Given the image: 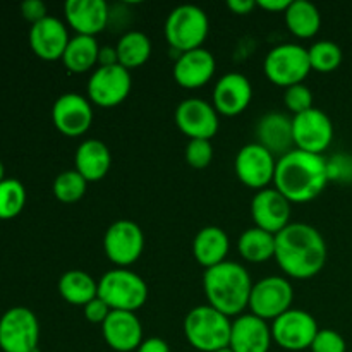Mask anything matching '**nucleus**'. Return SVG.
I'll list each match as a JSON object with an SVG mask.
<instances>
[{
  "mask_svg": "<svg viewBox=\"0 0 352 352\" xmlns=\"http://www.w3.org/2000/svg\"><path fill=\"white\" fill-rule=\"evenodd\" d=\"M215 352H232V349H230V347H226V349H220V351H215Z\"/></svg>",
  "mask_w": 352,
  "mask_h": 352,
  "instance_id": "46",
  "label": "nucleus"
},
{
  "mask_svg": "<svg viewBox=\"0 0 352 352\" xmlns=\"http://www.w3.org/2000/svg\"><path fill=\"white\" fill-rule=\"evenodd\" d=\"M136 352H170V347L160 337H150V339H144L141 342Z\"/></svg>",
  "mask_w": 352,
  "mask_h": 352,
  "instance_id": "41",
  "label": "nucleus"
},
{
  "mask_svg": "<svg viewBox=\"0 0 352 352\" xmlns=\"http://www.w3.org/2000/svg\"><path fill=\"white\" fill-rule=\"evenodd\" d=\"M309 64H311V71L316 72H333L339 69L342 64V48L330 40H320L315 41L311 47L308 48Z\"/></svg>",
  "mask_w": 352,
  "mask_h": 352,
  "instance_id": "32",
  "label": "nucleus"
},
{
  "mask_svg": "<svg viewBox=\"0 0 352 352\" xmlns=\"http://www.w3.org/2000/svg\"><path fill=\"white\" fill-rule=\"evenodd\" d=\"M329 165L330 181L349 182L352 181V158L347 155H337V157L327 160Z\"/></svg>",
  "mask_w": 352,
  "mask_h": 352,
  "instance_id": "38",
  "label": "nucleus"
},
{
  "mask_svg": "<svg viewBox=\"0 0 352 352\" xmlns=\"http://www.w3.org/2000/svg\"><path fill=\"white\" fill-rule=\"evenodd\" d=\"M26 205V189L17 179L6 177L0 182V220L19 215Z\"/></svg>",
  "mask_w": 352,
  "mask_h": 352,
  "instance_id": "33",
  "label": "nucleus"
},
{
  "mask_svg": "<svg viewBox=\"0 0 352 352\" xmlns=\"http://www.w3.org/2000/svg\"><path fill=\"white\" fill-rule=\"evenodd\" d=\"M88 181L78 170H64L55 177L54 196L62 203H76L85 196Z\"/></svg>",
  "mask_w": 352,
  "mask_h": 352,
  "instance_id": "34",
  "label": "nucleus"
},
{
  "mask_svg": "<svg viewBox=\"0 0 352 352\" xmlns=\"http://www.w3.org/2000/svg\"><path fill=\"white\" fill-rule=\"evenodd\" d=\"M284 103L294 116L306 112V110L313 109V93L305 82L301 85H294L285 88L284 91Z\"/></svg>",
  "mask_w": 352,
  "mask_h": 352,
  "instance_id": "36",
  "label": "nucleus"
},
{
  "mask_svg": "<svg viewBox=\"0 0 352 352\" xmlns=\"http://www.w3.org/2000/svg\"><path fill=\"white\" fill-rule=\"evenodd\" d=\"M217 60L213 54L201 47L179 54L174 64V79L182 88L198 89L213 78Z\"/></svg>",
  "mask_w": 352,
  "mask_h": 352,
  "instance_id": "22",
  "label": "nucleus"
},
{
  "mask_svg": "<svg viewBox=\"0 0 352 352\" xmlns=\"http://www.w3.org/2000/svg\"><path fill=\"white\" fill-rule=\"evenodd\" d=\"M184 336L199 352L226 349L230 344L232 320L210 305L196 306L184 318Z\"/></svg>",
  "mask_w": 352,
  "mask_h": 352,
  "instance_id": "4",
  "label": "nucleus"
},
{
  "mask_svg": "<svg viewBox=\"0 0 352 352\" xmlns=\"http://www.w3.org/2000/svg\"><path fill=\"white\" fill-rule=\"evenodd\" d=\"M64 14L69 26L82 36H96L109 23V6L105 0H67Z\"/></svg>",
  "mask_w": 352,
  "mask_h": 352,
  "instance_id": "23",
  "label": "nucleus"
},
{
  "mask_svg": "<svg viewBox=\"0 0 352 352\" xmlns=\"http://www.w3.org/2000/svg\"><path fill=\"white\" fill-rule=\"evenodd\" d=\"M175 124L189 140H212L219 133V112L201 98L182 100L175 109Z\"/></svg>",
  "mask_w": 352,
  "mask_h": 352,
  "instance_id": "15",
  "label": "nucleus"
},
{
  "mask_svg": "<svg viewBox=\"0 0 352 352\" xmlns=\"http://www.w3.org/2000/svg\"><path fill=\"white\" fill-rule=\"evenodd\" d=\"M21 12H23L24 19L30 21L31 26L40 23L41 19L48 16L47 6L41 0H26V2L21 3Z\"/></svg>",
  "mask_w": 352,
  "mask_h": 352,
  "instance_id": "40",
  "label": "nucleus"
},
{
  "mask_svg": "<svg viewBox=\"0 0 352 352\" xmlns=\"http://www.w3.org/2000/svg\"><path fill=\"white\" fill-rule=\"evenodd\" d=\"M289 3L291 0H258V7L268 10V12H285Z\"/></svg>",
  "mask_w": 352,
  "mask_h": 352,
  "instance_id": "43",
  "label": "nucleus"
},
{
  "mask_svg": "<svg viewBox=\"0 0 352 352\" xmlns=\"http://www.w3.org/2000/svg\"><path fill=\"white\" fill-rule=\"evenodd\" d=\"M98 55L100 45L95 36L76 34L74 38L69 40L67 48L62 55V62L69 72L82 74L95 67V64H98Z\"/></svg>",
  "mask_w": 352,
  "mask_h": 352,
  "instance_id": "29",
  "label": "nucleus"
},
{
  "mask_svg": "<svg viewBox=\"0 0 352 352\" xmlns=\"http://www.w3.org/2000/svg\"><path fill=\"white\" fill-rule=\"evenodd\" d=\"M107 346L117 352H136L143 342V325L136 313L110 311L102 325Z\"/></svg>",
  "mask_w": 352,
  "mask_h": 352,
  "instance_id": "20",
  "label": "nucleus"
},
{
  "mask_svg": "<svg viewBox=\"0 0 352 352\" xmlns=\"http://www.w3.org/2000/svg\"><path fill=\"white\" fill-rule=\"evenodd\" d=\"M117 58L127 71L146 64L151 55V40L143 31H127L116 45Z\"/></svg>",
  "mask_w": 352,
  "mask_h": 352,
  "instance_id": "31",
  "label": "nucleus"
},
{
  "mask_svg": "<svg viewBox=\"0 0 352 352\" xmlns=\"http://www.w3.org/2000/svg\"><path fill=\"white\" fill-rule=\"evenodd\" d=\"M294 289L291 282L280 275H270L253 284L250 296V309L254 316L265 320H277L292 309Z\"/></svg>",
  "mask_w": 352,
  "mask_h": 352,
  "instance_id": "9",
  "label": "nucleus"
},
{
  "mask_svg": "<svg viewBox=\"0 0 352 352\" xmlns=\"http://www.w3.org/2000/svg\"><path fill=\"white\" fill-rule=\"evenodd\" d=\"M67 26L57 17L47 16L40 23L33 24L30 30L31 50L41 60H62L65 48L69 45Z\"/></svg>",
  "mask_w": 352,
  "mask_h": 352,
  "instance_id": "19",
  "label": "nucleus"
},
{
  "mask_svg": "<svg viewBox=\"0 0 352 352\" xmlns=\"http://www.w3.org/2000/svg\"><path fill=\"white\" fill-rule=\"evenodd\" d=\"M292 203L275 188H265L256 191L251 199V217L254 227L277 236L291 223Z\"/></svg>",
  "mask_w": 352,
  "mask_h": 352,
  "instance_id": "17",
  "label": "nucleus"
},
{
  "mask_svg": "<svg viewBox=\"0 0 352 352\" xmlns=\"http://www.w3.org/2000/svg\"><path fill=\"white\" fill-rule=\"evenodd\" d=\"M93 107L79 93H64L52 107V120L58 133L69 138L82 136L93 124Z\"/></svg>",
  "mask_w": 352,
  "mask_h": 352,
  "instance_id": "16",
  "label": "nucleus"
},
{
  "mask_svg": "<svg viewBox=\"0 0 352 352\" xmlns=\"http://www.w3.org/2000/svg\"><path fill=\"white\" fill-rule=\"evenodd\" d=\"M133 88V78L131 71L122 67L120 64L116 65H98L91 72L86 86L88 100L98 107H117L129 96Z\"/></svg>",
  "mask_w": 352,
  "mask_h": 352,
  "instance_id": "10",
  "label": "nucleus"
},
{
  "mask_svg": "<svg viewBox=\"0 0 352 352\" xmlns=\"http://www.w3.org/2000/svg\"><path fill=\"white\" fill-rule=\"evenodd\" d=\"M253 100L251 81L241 72H227L213 88V107L219 116L236 117L250 107Z\"/></svg>",
  "mask_w": 352,
  "mask_h": 352,
  "instance_id": "18",
  "label": "nucleus"
},
{
  "mask_svg": "<svg viewBox=\"0 0 352 352\" xmlns=\"http://www.w3.org/2000/svg\"><path fill=\"white\" fill-rule=\"evenodd\" d=\"M318 330L315 316L305 309H289L272 323L274 342L282 349L292 352L309 349Z\"/></svg>",
  "mask_w": 352,
  "mask_h": 352,
  "instance_id": "12",
  "label": "nucleus"
},
{
  "mask_svg": "<svg viewBox=\"0 0 352 352\" xmlns=\"http://www.w3.org/2000/svg\"><path fill=\"white\" fill-rule=\"evenodd\" d=\"M119 64L116 47H100L98 65H116Z\"/></svg>",
  "mask_w": 352,
  "mask_h": 352,
  "instance_id": "44",
  "label": "nucleus"
},
{
  "mask_svg": "<svg viewBox=\"0 0 352 352\" xmlns=\"http://www.w3.org/2000/svg\"><path fill=\"white\" fill-rule=\"evenodd\" d=\"M165 38L179 54L201 48L210 31V21L198 6L184 3L170 10L165 21Z\"/></svg>",
  "mask_w": 352,
  "mask_h": 352,
  "instance_id": "6",
  "label": "nucleus"
},
{
  "mask_svg": "<svg viewBox=\"0 0 352 352\" xmlns=\"http://www.w3.org/2000/svg\"><path fill=\"white\" fill-rule=\"evenodd\" d=\"M234 168H236L237 179L244 186L260 191L274 182L277 160H275V155L261 144L248 143L237 151Z\"/></svg>",
  "mask_w": 352,
  "mask_h": 352,
  "instance_id": "14",
  "label": "nucleus"
},
{
  "mask_svg": "<svg viewBox=\"0 0 352 352\" xmlns=\"http://www.w3.org/2000/svg\"><path fill=\"white\" fill-rule=\"evenodd\" d=\"M309 349L311 352H346L347 344L337 330L320 329Z\"/></svg>",
  "mask_w": 352,
  "mask_h": 352,
  "instance_id": "37",
  "label": "nucleus"
},
{
  "mask_svg": "<svg viewBox=\"0 0 352 352\" xmlns=\"http://www.w3.org/2000/svg\"><path fill=\"white\" fill-rule=\"evenodd\" d=\"M229 246V236L226 230L217 226H208L198 230V234L195 236L192 254H195V260L208 270V268L227 261Z\"/></svg>",
  "mask_w": 352,
  "mask_h": 352,
  "instance_id": "26",
  "label": "nucleus"
},
{
  "mask_svg": "<svg viewBox=\"0 0 352 352\" xmlns=\"http://www.w3.org/2000/svg\"><path fill=\"white\" fill-rule=\"evenodd\" d=\"M143 250V230L129 219L116 220L103 236V251L117 268H127L136 263Z\"/></svg>",
  "mask_w": 352,
  "mask_h": 352,
  "instance_id": "11",
  "label": "nucleus"
},
{
  "mask_svg": "<svg viewBox=\"0 0 352 352\" xmlns=\"http://www.w3.org/2000/svg\"><path fill=\"white\" fill-rule=\"evenodd\" d=\"M237 250L241 256L250 263H265L275 258V234L251 227L239 236Z\"/></svg>",
  "mask_w": 352,
  "mask_h": 352,
  "instance_id": "30",
  "label": "nucleus"
},
{
  "mask_svg": "<svg viewBox=\"0 0 352 352\" xmlns=\"http://www.w3.org/2000/svg\"><path fill=\"white\" fill-rule=\"evenodd\" d=\"M148 294L146 282L129 268H113L98 280V298L112 311L136 313L148 301Z\"/></svg>",
  "mask_w": 352,
  "mask_h": 352,
  "instance_id": "5",
  "label": "nucleus"
},
{
  "mask_svg": "<svg viewBox=\"0 0 352 352\" xmlns=\"http://www.w3.org/2000/svg\"><path fill=\"white\" fill-rule=\"evenodd\" d=\"M3 179H6V167H3V164L0 162V182H2Z\"/></svg>",
  "mask_w": 352,
  "mask_h": 352,
  "instance_id": "45",
  "label": "nucleus"
},
{
  "mask_svg": "<svg viewBox=\"0 0 352 352\" xmlns=\"http://www.w3.org/2000/svg\"><path fill=\"white\" fill-rule=\"evenodd\" d=\"M251 289L253 282L250 274L236 261L227 260L208 268L203 277V291L208 305L229 318H237L244 315V309L250 308Z\"/></svg>",
  "mask_w": 352,
  "mask_h": 352,
  "instance_id": "3",
  "label": "nucleus"
},
{
  "mask_svg": "<svg viewBox=\"0 0 352 352\" xmlns=\"http://www.w3.org/2000/svg\"><path fill=\"white\" fill-rule=\"evenodd\" d=\"M112 155L102 140H85L74 155V168L88 182L102 181L110 170Z\"/></svg>",
  "mask_w": 352,
  "mask_h": 352,
  "instance_id": "25",
  "label": "nucleus"
},
{
  "mask_svg": "<svg viewBox=\"0 0 352 352\" xmlns=\"http://www.w3.org/2000/svg\"><path fill=\"white\" fill-rule=\"evenodd\" d=\"M330 182L323 155L294 148L277 160L274 188L291 203H308L318 198Z\"/></svg>",
  "mask_w": 352,
  "mask_h": 352,
  "instance_id": "2",
  "label": "nucleus"
},
{
  "mask_svg": "<svg viewBox=\"0 0 352 352\" xmlns=\"http://www.w3.org/2000/svg\"><path fill=\"white\" fill-rule=\"evenodd\" d=\"M258 144L267 148L270 153L278 155V158L294 150V136H292V119L280 112L265 113L256 126Z\"/></svg>",
  "mask_w": 352,
  "mask_h": 352,
  "instance_id": "24",
  "label": "nucleus"
},
{
  "mask_svg": "<svg viewBox=\"0 0 352 352\" xmlns=\"http://www.w3.org/2000/svg\"><path fill=\"white\" fill-rule=\"evenodd\" d=\"M58 292L69 305L85 308L89 301L98 298V280H95L88 272L69 270L58 278Z\"/></svg>",
  "mask_w": 352,
  "mask_h": 352,
  "instance_id": "27",
  "label": "nucleus"
},
{
  "mask_svg": "<svg viewBox=\"0 0 352 352\" xmlns=\"http://www.w3.org/2000/svg\"><path fill=\"white\" fill-rule=\"evenodd\" d=\"M272 342V327L253 313H246L232 320L229 344L232 352H268Z\"/></svg>",
  "mask_w": 352,
  "mask_h": 352,
  "instance_id": "21",
  "label": "nucleus"
},
{
  "mask_svg": "<svg viewBox=\"0 0 352 352\" xmlns=\"http://www.w3.org/2000/svg\"><path fill=\"white\" fill-rule=\"evenodd\" d=\"M292 136L298 150L323 155L333 141L332 119L323 110L313 107L292 117Z\"/></svg>",
  "mask_w": 352,
  "mask_h": 352,
  "instance_id": "13",
  "label": "nucleus"
},
{
  "mask_svg": "<svg viewBox=\"0 0 352 352\" xmlns=\"http://www.w3.org/2000/svg\"><path fill=\"white\" fill-rule=\"evenodd\" d=\"M82 309H85V316L89 323H100V325H103L107 316L112 311V309L109 308V305L100 298H95L93 301H89Z\"/></svg>",
  "mask_w": 352,
  "mask_h": 352,
  "instance_id": "39",
  "label": "nucleus"
},
{
  "mask_svg": "<svg viewBox=\"0 0 352 352\" xmlns=\"http://www.w3.org/2000/svg\"><path fill=\"white\" fill-rule=\"evenodd\" d=\"M227 7L237 16H246L254 7H258V2L254 0H227Z\"/></svg>",
  "mask_w": 352,
  "mask_h": 352,
  "instance_id": "42",
  "label": "nucleus"
},
{
  "mask_svg": "<svg viewBox=\"0 0 352 352\" xmlns=\"http://www.w3.org/2000/svg\"><path fill=\"white\" fill-rule=\"evenodd\" d=\"M327 256L325 239L309 223L291 222L275 236V260L289 277L313 278L323 270Z\"/></svg>",
  "mask_w": 352,
  "mask_h": 352,
  "instance_id": "1",
  "label": "nucleus"
},
{
  "mask_svg": "<svg viewBox=\"0 0 352 352\" xmlns=\"http://www.w3.org/2000/svg\"><path fill=\"white\" fill-rule=\"evenodd\" d=\"M265 76L274 85L289 88L301 85L311 72L308 48L298 43H280L272 48L263 62Z\"/></svg>",
  "mask_w": 352,
  "mask_h": 352,
  "instance_id": "7",
  "label": "nucleus"
},
{
  "mask_svg": "<svg viewBox=\"0 0 352 352\" xmlns=\"http://www.w3.org/2000/svg\"><path fill=\"white\" fill-rule=\"evenodd\" d=\"M186 162L192 168H206L213 160V146L210 140H189L184 151Z\"/></svg>",
  "mask_w": 352,
  "mask_h": 352,
  "instance_id": "35",
  "label": "nucleus"
},
{
  "mask_svg": "<svg viewBox=\"0 0 352 352\" xmlns=\"http://www.w3.org/2000/svg\"><path fill=\"white\" fill-rule=\"evenodd\" d=\"M40 323L31 309L16 306L0 318V349L3 352H40Z\"/></svg>",
  "mask_w": 352,
  "mask_h": 352,
  "instance_id": "8",
  "label": "nucleus"
},
{
  "mask_svg": "<svg viewBox=\"0 0 352 352\" xmlns=\"http://www.w3.org/2000/svg\"><path fill=\"white\" fill-rule=\"evenodd\" d=\"M284 17L289 31L298 38H313L322 26V14L309 0H291Z\"/></svg>",
  "mask_w": 352,
  "mask_h": 352,
  "instance_id": "28",
  "label": "nucleus"
}]
</instances>
